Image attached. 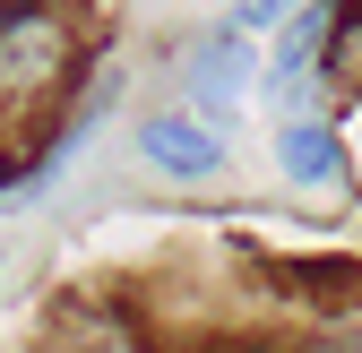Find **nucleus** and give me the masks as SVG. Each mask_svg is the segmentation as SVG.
I'll use <instances>...</instances> for the list:
<instances>
[{
  "instance_id": "1",
  "label": "nucleus",
  "mask_w": 362,
  "mask_h": 353,
  "mask_svg": "<svg viewBox=\"0 0 362 353\" xmlns=\"http://www.w3.org/2000/svg\"><path fill=\"white\" fill-rule=\"evenodd\" d=\"M61 61H69V26L52 18V9H18L0 18V86L9 95H35V86H52L61 78Z\"/></svg>"
},
{
  "instance_id": "2",
  "label": "nucleus",
  "mask_w": 362,
  "mask_h": 353,
  "mask_svg": "<svg viewBox=\"0 0 362 353\" xmlns=\"http://www.w3.org/2000/svg\"><path fill=\"white\" fill-rule=\"evenodd\" d=\"M139 155L156 172H173V181H216L224 172V138L207 121H190V112H147L139 121Z\"/></svg>"
},
{
  "instance_id": "3",
  "label": "nucleus",
  "mask_w": 362,
  "mask_h": 353,
  "mask_svg": "<svg viewBox=\"0 0 362 353\" xmlns=\"http://www.w3.org/2000/svg\"><path fill=\"white\" fill-rule=\"evenodd\" d=\"M250 78H259V43L224 35V26L190 43V95H199L207 112H233V104L250 95Z\"/></svg>"
},
{
  "instance_id": "4",
  "label": "nucleus",
  "mask_w": 362,
  "mask_h": 353,
  "mask_svg": "<svg viewBox=\"0 0 362 353\" xmlns=\"http://www.w3.org/2000/svg\"><path fill=\"white\" fill-rule=\"evenodd\" d=\"M267 43H276V52H267V95H302V78H310V61H320V43H328V9H320V0H302V9L276 26V35H267Z\"/></svg>"
},
{
  "instance_id": "5",
  "label": "nucleus",
  "mask_w": 362,
  "mask_h": 353,
  "mask_svg": "<svg viewBox=\"0 0 362 353\" xmlns=\"http://www.w3.org/2000/svg\"><path fill=\"white\" fill-rule=\"evenodd\" d=\"M285 172L310 181V190H337V181H345V147L328 138L320 121H302V129H285Z\"/></svg>"
},
{
  "instance_id": "6",
  "label": "nucleus",
  "mask_w": 362,
  "mask_h": 353,
  "mask_svg": "<svg viewBox=\"0 0 362 353\" xmlns=\"http://www.w3.org/2000/svg\"><path fill=\"white\" fill-rule=\"evenodd\" d=\"M328 78L345 86V95H362V9H345L337 35H328Z\"/></svg>"
},
{
  "instance_id": "7",
  "label": "nucleus",
  "mask_w": 362,
  "mask_h": 353,
  "mask_svg": "<svg viewBox=\"0 0 362 353\" xmlns=\"http://www.w3.org/2000/svg\"><path fill=\"white\" fill-rule=\"evenodd\" d=\"M302 9V0H233V9H224V35H242V43H267L285 18Z\"/></svg>"
},
{
  "instance_id": "8",
  "label": "nucleus",
  "mask_w": 362,
  "mask_h": 353,
  "mask_svg": "<svg viewBox=\"0 0 362 353\" xmlns=\"http://www.w3.org/2000/svg\"><path fill=\"white\" fill-rule=\"evenodd\" d=\"M320 353H362V336H328V345H320Z\"/></svg>"
},
{
  "instance_id": "9",
  "label": "nucleus",
  "mask_w": 362,
  "mask_h": 353,
  "mask_svg": "<svg viewBox=\"0 0 362 353\" xmlns=\"http://www.w3.org/2000/svg\"><path fill=\"white\" fill-rule=\"evenodd\" d=\"M233 353H276V345H233Z\"/></svg>"
},
{
  "instance_id": "10",
  "label": "nucleus",
  "mask_w": 362,
  "mask_h": 353,
  "mask_svg": "<svg viewBox=\"0 0 362 353\" xmlns=\"http://www.w3.org/2000/svg\"><path fill=\"white\" fill-rule=\"evenodd\" d=\"M0 276H9V241H0Z\"/></svg>"
},
{
  "instance_id": "11",
  "label": "nucleus",
  "mask_w": 362,
  "mask_h": 353,
  "mask_svg": "<svg viewBox=\"0 0 362 353\" xmlns=\"http://www.w3.org/2000/svg\"><path fill=\"white\" fill-rule=\"evenodd\" d=\"M9 9H18V0H0V18H9Z\"/></svg>"
}]
</instances>
